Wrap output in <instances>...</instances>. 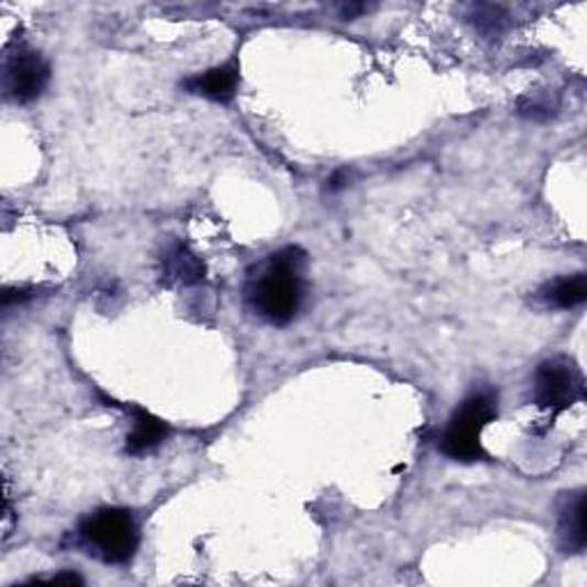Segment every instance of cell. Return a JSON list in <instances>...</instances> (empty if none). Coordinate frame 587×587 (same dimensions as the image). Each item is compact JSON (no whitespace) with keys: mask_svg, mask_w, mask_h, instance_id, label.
<instances>
[{"mask_svg":"<svg viewBox=\"0 0 587 587\" xmlns=\"http://www.w3.org/2000/svg\"><path fill=\"white\" fill-rule=\"evenodd\" d=\"M498 417V395L489 388L470 393L455 415L450 417L445 434L441 436V453L455 461H480L485 459L482 432Z\"/></svg>","mask_w":587,"mask_h":587,"instance_id":"3957f363","label":"cell"},{"mask_svg":"<svg viewBox=\"0 0 587 587\" xmlns=\"http://www.w3.org/2000/svg\"><path fill=\"white\" fill-rule=\"evenodd\" d=\"M184 88L191 95L205 97L216 104H230L239 88V69L237 65H220L207 69L203 74H195L184 80Z\"/></svg>","mask_w":587,"mask_h":587,"instance_id":"8992f818","label":"cell"},{"mask_svg":"<svg viewBox=\"0 0 587 587\" xmlns=\"http://www.w3.org/2000/svg\"><path fill=\"white\" fill-rule=\"evenodd\" d=\"M51 80V67L40 51L19 46L6 55L3 90L14 104H31L40 99Z\"/></svg>","mask_w":587,"mask_h":587,"instance_id":"5b68a950","label":"cell"},{"mask_svg":"<svg viewBox=\"0 0 587 587\" xmlns=\"http://www.w3.org/2000/svg\"><path fill=\"white\" fill-rule=\"evenodd\" d=\"M347 184H349V173H347V171H338V173H333V175L328 177V182H326V191H328V193H338V191L347 188Z\"/></svg>","mask_w":587,"mask_h":587,"instance_id":"8fae6325","label":"cell"},{"mask_svg":"<svg viewBox=\"0 0 587 587\" xmlns=\"http://www.w3.org/2000/svg\"><path fill=\"white\" fill-rule=\"evenodd\" d=\"M542 298L553 307H563V311L580 305L587 298L585 275L576 273L569 278H561V281L546 285V290L542 292Z\"/></svg>","mask_w":587,"mask_h":587,"instance_id":"30bf717a","label":"cell"},{"mask_svg":"<svg viewBox=\"0 0 587 587\" xmlns=\"http://www.w3.org/2000/svg\"><path fill=\"white\" fill-rule=\"evenodd\" d=\"M51 583H67V585H80L83 583V578L78 576V574H58V576H53V578H48Z\"/></svg>","mask_w":587,"mask_h":587,"instance_id":"7c38bea8","label":"cell"},{"mask_svg":"<svg viewBox=\"0 0 587 587\" xmlns=\"http://www.w3.org/2000/svg\"><path fill=\"white\" fill-rule=\"evenodd\" d=\"M78 542L106 565H127L141 544V533L129 510L101 508L80 521Z\"/></svg>","mask_w":587,"mask_h":587,"instance_id":"7a4b0ae2","label":"cell"},{"mask_svg":"<svg viewBox=\"0 0 587 587\" xmlns=\"http://www.w3.org/2000/svg\"><path fill=\"white\" fill-rule=\"evenodd\" d=\"M305 253L296 246H287L248 278L246 298L253 311L273 326L290 324L303 305Z\"/></svg>","mask_w":587,"mask_h":587,"instance_id":"6da1fadb","label":"cell"},{"mask_svg":"<svg viewBox=\"0 0 587 587\" xmlns=\"http://www.w3.org/2000/svg\"><path fill=\"white\" fill-rule=\"evenodd\" d=\"M163 281L167 285H198L205 281V262L184 243H173L165 248L161 258Z\"/></svg>","mask_w":587,"mask_h":587,"instance_id":"52a82bcc","label":"cell"},{"mask_svg":"<svg viewBox=\"0 0 587 587\" xmlns=\"http://www.w3.org/2000/svg\"><path fill=\"white\" fill-rule=\"evenodd\" d=\"M585 398V381L576 362L569 358H551L537 368L533 381V402L551 415L572 409Z\"/></svg>","mask_w":587,"mask_h":587,"instance_id":"277c9868","label":"cell"},{"mask_svg":"<svg viewBox=\"0 0 587 587\" xmlns=\"http://www.w3.org/2000/svg\"><path fill=\"white\" fill-rule=\"evenodd\" d=\"M131 421H133V427H131V434L127 436V445L124 450L129 455H143V453H150L154 450L156 445H161L167 436V425L161 421V417L152 415L150 411L145 409H135L131 406Z\"/></svg>","mask_w":587,"mask_h":587,"instance_id":"9c48e42d","label":"cell"},{"mask_svg":"<svg viewBox=\"0 0 587 587\" xmlns=\"http://www.w3.org/2000/svg\"><path fill=\"white\" fill-rule=\"evenodd\" d=\"M557 542L565 553H583L587 544L585 533V493L576 491L569 493L563 506L561 517H557Z\"/></svg>","mask_w":587,"mask_h":587,"instance_id":"ba28073f","label":"cell"}]
</instances>
